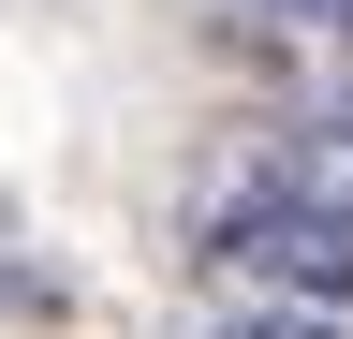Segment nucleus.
Masks as SVG:
<instances>
[{"label": "nucleus", "instance_id": "3", "mask_svg": "<svg viewBox=\"0 0 353 339\" xmlns=\"http://www.w3.org/2000/svg\"><path fill=\"white\" fill-rule=\"evenodd\" d=\"M74 310V280H59V251L30 236V206L0 192V325H59Z\"/></svg>", "mask_w": 353, "mask_h": 339}, {"label": "nucleus", "instance_id": "2", "mask_svg": "<svg viewBox=\"0 0 353 339\" xmlns=\"http://www.w3.org/2000/svg\"><path fill=\"white\" fill-rule=\"evenodd\" d=\"M250 177H265V192H294V206H339V222H353V104L280 118V133L250 148Z\"/></svg>", "mask_w": 353, "mask_h": 339}, {"label": "nucleus", "instance_id": "4", "mask_svg": "<svg viewBox=\"0 0 353 339\" xmlns=\"http://www.w3.org/2000/svg\"><path fill=\"white\" fill-rule=\"evenodd\" d=\"M221 339H353V310H309V295H250Z\"/></svg>", "mask_w": 353, "mask_h": 339}, {"label": "nucleus", "instance_id": "1", "mask_svg": "<svg viewBox=\"0 0 353 339\" xmlns=\"http://www.w3.org/2000/svg\"><path fill=\"white\" fill-rule=\"evenodd\" d=\"M192 266H206V280H236V295H309V310H353V222H339V206H294V192H265L250 162L206 192V236H192Z\"/></svg>", "mask_w": 353, "mask_h": 339}]
</instances>
